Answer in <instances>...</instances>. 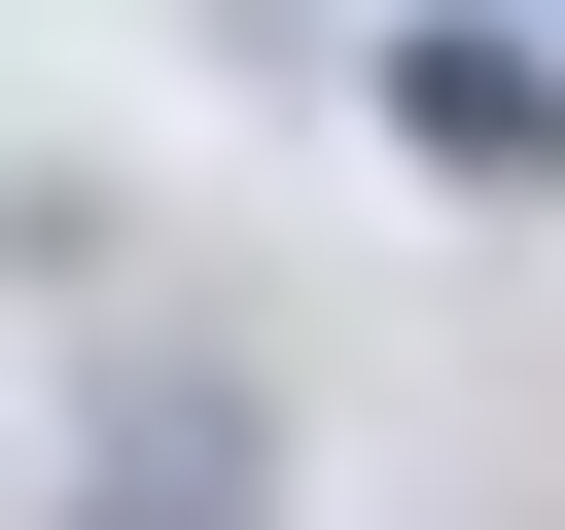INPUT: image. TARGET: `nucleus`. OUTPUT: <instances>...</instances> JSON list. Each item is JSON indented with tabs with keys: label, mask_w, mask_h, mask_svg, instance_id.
Wrapping results in <instances>:
<instances>
[{
	"label": "nucleus",
	"mask_w": 565,
	"mask_h": 530,
	"mask_svg": "<svg viewBox=\"0 0 565 530\" xmlns=\"http://www.w3.org/2000/svg\"><path fill=\"white\" fill-rule=\"evenodd\" d=\"M388 141H424V177H565V71H530V35H388Z\"/></svg>",
	"instance_id": "obj_2"
},
{
	"label": "nucleus",
	"mask_w": 565,
	"mask_h": 530,
	"mask_svg": "<svg viewBox=\"0 0 565 530\" xmlns=\"http://www.w3.org/2000/svg\"><path fill=\"white\" fill-rule=\"evenodd\" d=\"M71 530H282V424H247L212 353H141V389L71 424Z\"/></svg>",
	"instance_id": "obj_1"
}]
</instances>
